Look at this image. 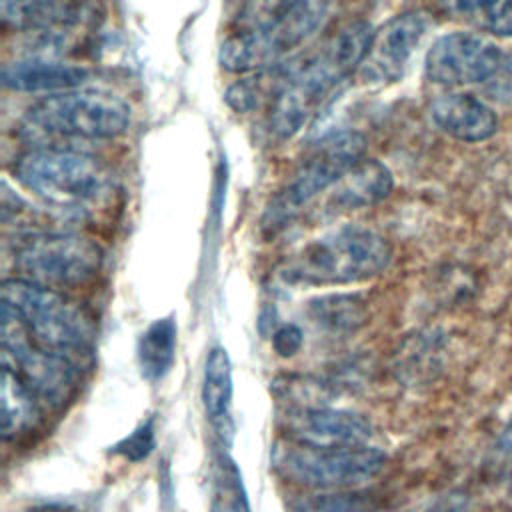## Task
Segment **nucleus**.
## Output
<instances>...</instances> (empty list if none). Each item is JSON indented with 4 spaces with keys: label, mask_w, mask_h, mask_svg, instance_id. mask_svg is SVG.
<instances>
[{
    "label": "nucleus",
    "mask_w": 512,
    "mask_h": 512,
    "mask_svg": "<svg viewBox=\"0 0 512 512\" xmlns=\"http://www.w3.org/2000/svg\"><path fill=\"white\" fill-rule=\"evenodd\" d=\"M154 448V426H152V420L140 424L130 436L122 438L114 448L112 452L130 460V462H138L142 458H146Z\"/></svg>",
    "instance_id": "nucleus-24"
},
{
    "label": "nucleus",
    "mask_w": 512,
    "mask_h": 512,
    "mask_svg": "<svg viewBox=\"0 0 512 512\" xmlns=\"http://www.w3.org/2000/svg\"><path fill=\"white\" fill-rule=\"evenodd\" d=\"M232 364L224 348L216 346L210 350L204 366L202 400L208 418L214 426L222 428L230 418L232 406Z\"/></svg>",
    "instance_id": "nucleus-20"
},
{
    "label": "nucleus",
    "mask_w": 512,
    "mask_h": 512,
    "mask_svg": "<svg viewBox=\"0 0 512 512\" xmlns=\"http://www.w3.org/2000/svg\"><path fill=\"white\" fill-rule=\"evenodd\" d=\"M444 10L496 36H512V0H442Z\"/></svg>",
    "instance_id": "nucleus-21"
},
{
    "label": "nucleus",
    "mask_w": 512,
    "mask_h": 512,
    "mask_svg": "<svg viewBox=\"0 0 512 512\" xmlns=\"http://www.w3.org/2000/svg\"><path fill=\"white\" fill-rule=\"evenodd\" d=\"M272 344L280 356H292L302 344V332L294 324H284L274 332Z\"/></svg>",
    "instance_id": "nucleus-25"
},
{
    "label": "nucleus",
    "mask_w": 512,
    "mask_h": 512,
    "mask_svg": "<svg viewBox=\"0 0 512 512\" xmlns=\"http://www.w3.org/2000/svg\"><path fill=\"white\" fill-rule=\"evenodd\" d=\"M328 0H298L278 20L232 32L220 48V64L230 72H260L310 38L328 16Z\"/></svg>",
    "instance_id": "nucleus-7"
},
{
    "label": "nucleus",
    "mask_w": 512,
    "mask_h": 512,
    "mask_svg": "<svg viewBox=\"0 0 512 512\" xmlns=\"http://www.w3.org/2000/svg\"><path fill=\"white\" fill-rule=\"evenodd\" d=\"M372 34L374 30L368 22H350L310 60L290 70L270 104L268 126L276 138H292L320 112L332 92L360 68Z\"/></svg>",
    "instance_id": "nucleus-1"
},
{
    "label": "nucleus",
    "mask_w": 512,
    "mask_h": 512,
    "mask_svg": "<svg viewBox=\"0 0 512 512\" xmlns=\"http://www.w3.org/2000/svg\"><path fill=\"white\" fill-rule=\"evenodd\" d=\"M2 304L18 316L36 346L70 360L80 370L92 364L94 326L84 310L58 290L16 276L2 282Z\"/></svg>",
    "instance_id": "nucleus-3"
},
{
    "label": "nucleus",
    "mask_w": 512,
    "mask_h": 512,
    "mask_svg": "<svg viewBox=\"0 0 512 512\" xmlns=\"http://www.w3.org/2000/svg\"><path fill=\"white\" fill-rule=\"evenodd\" d=\"M506 56L488 38L474 32L440 36L426 52V76L442 86H464L492 80Z\"/></svg>",
    "instance_id": "nucleus-11"
},
{
    "label": "nucleus",
    "mask_w": 512,
    "mask_h": 512,
    "mask_svg": "<svg viewBox=\"0 0 512 512\" xmlns=\"http://www.w3.org/2000/svg\"><path fill=\"white\" fill-rule=\"evenodd\" d=\"M392 186V172L386 164L372 158H362L332 186L334 192L330 196V204L342 210L364 208L386 198Z\"/></svg>",
    "instance_id": "nucleus-17"
},
{
    "label": "nucleus",
    "mask_w": 512,
    "mask_h": 512,
    "mask_svg": "<svg viewBox=\"0 0 512 512\" xmlns=\"http://www.w3.org/2000/svg\"><path fill=\"white\" fill-rule=\"evenodd\" d=\"M18 278L46 288H74L90 282L102 266V250L76 232H42L30 236L16 252Z\"/></svg>",
    "instance_id": "nucleus-8"
},
{
    "label": "nucleus",
    "mask_w": 512,
    "mask_h": 512,
    "mask_svg": "<svg viewBox=\"0 0 512 512\" xmlns=\"http://www.w3.org/2000/svg\"><path fill=\"white\" fill-rule=\"evenodd\" d=\"M12 172L26 190L62 210L88 208L112 190V174L98 158L62 146L24 152Z\"/></svg>",
    "instance_id": "nucleus-5"
},
{
    "label": "nucleus",
    "mask_w": 512,
    "mask_h": 512,
    "mask_svg": "<svg viewBox=\"0 0 512 512\" xmlns=\"http://www.w3.org/2000/svg\"><path fill=\"white\" fill-rule=\"evenodd\" d=\"M292 430L300 442L320 446L366 444L372 426L366 418L348 410L308 408L292 418Z\"/></svg>",
    "instance_id": "nucleus-15"
},
{
    "label": "nucleus",
    "mask_w": 512,
    "mask_h": 512,
    "mask_svg": "<svg viewBox=\"0 0 512 512\" xmlns=\"http://www.w3.org/2000/svg\"><path fill=\"white\" fill-rule=\"evenodd\" d=\"M430 118L444 134L462 142H482L498 128L494 110L468 92H450L430 104Z\"/></svg>",
    "instance_id": "nucleus-13"
},
{
    "label": "nucleus",
    "mask_w": 512,
    "mask_h": 512,
    "mask_svg": "<svg viewBox=\"0 0 512 512\" xmlns=\"http://www.w3.org/2000/svg\"><path fill=\"white\" fill-rule=\"evenodd\" d=\"M392 250L378 232L346 224L308 242L288 262L284 276L310 286H340L370 280L390 264Z\"/></svg>",
    "instance_id": "nucleus-4"
},
{
    "label": "nucleus",
    "mask_w": 512,
    "mask_h": 512,
    "mask_svg": "<svg viewBox=\"0 0 512 512\" xmlns=\"http://www.w3.org/2000/svg\"><path fill=\"white\" fill-rule=\"evenodd\" d=\"M88 0H0L6 28L16 32H56L82 22Z\"/></svg>",
    "instance_id": "nucleus-16"
},
{
    "label": "nucleus",
    "mask_w": 512,
    "mask_h": 512,
    "mask_svg": "<svg viewBox=\"0 0 512 512\" xmlns=\"http://www.w3.org/2000/svg\"><path fill=\"white\" fill-rule=\"evenodd\" d=\"M2 434L6 442L28 436L42 420V402L34 390L8 366L2 364Z\"/></svg>",
    "instance_id": "nucleus-18"
},
{
    "label": "nucleus",
    "mask_w": 512,
    "mask_h": 512,
    "mask_svg": "<svg viewBox=\"0 0 512 512\" xmlns=\"http://www.w3.org/2000/svg\"><path fill=\"white\" fill-rule=\"evenodd\" d=\"M2 364L12 368L44 406L62 408L76 392L82 370L70 360L36 346L18 316L2 304Z\"/></svg>",
    "instance_id": "nucleus-10"
},
{
    "label": "nucleus",
    "mask_w": 512,
    "mask_h": 512,
    "mask_svg": "<svg viewBox=\"0 0 512 512\" xmlns=\"http://www.w3.org/2000/svg\"><path fill=\"white\" fill-rule=\"evenodd\" d=\"M364 150L366 140L354 130H338L322 136L266 206L262 218L264 230L270 234L282 230L316 196L330 190L354 168L364 158Z\"/></svg>",
    "instance_id": "nucleus-6"
},
{
    "label": "nucleus",
    "mask_w": 512,
    "mask_h": 512,
    "mask_svg": "<svg viewBox=\"0 0 512 512\" xmlns=\"http://www.w3.org/2000/svg\"><path fill=\"white\" fill-rule=\"evenodd\" d=\"M312 310L314 318L332 330H350L364 318L362 302L356 296H328L318 300Z\"/></svg>",
    "instance_id": "nucleus-22"
},
{
    "label": "nucleus",
    "mask_w": 512,
    "mask_h": 512,
    "mask_svg": "<svg viewBox=\"0 0 512 512\" xmlns=\"http://www.w3.org/2000/svg\"><path fill=\"white\" fill-rule=\"evenodd\" d=\"M176 356V324L172 318L154 320L138 340V364L148 382L162 380Z\"/></svg>",
    "instance_id": "nucleus-19"
},
{
    "label": "nucleus",
    "mask_w": 512,
    "mask_h": 512,
    "mask_svg": "<svg viewBox=\"0 0 512 512\" xmlns=\"http://www.w3.org/2000/svg\"><path fill=\"white\" fill-rule=\"evenodd\" d=\"M128 126L130 106L124 98L80 86L32 104L20 122V134L34 148H42L64 140H110L124 134Z\"/></svg>",
    "instance_id": "nucleus-2"
},
{
    "label": "nucleus",
    "mask_w": 512,
    "mask_h": 512,
    "mask_svg": "<svg viewBox=\"0 0 512 512\" xmlns=\"http://www.w3.org/2000/svg\"><path fill=\"white\" fill-rule=\"evenodd\" d=\"M276 468L292 482L310 488H348L372 480L386 462L382 450L354 446L294 444L278 450Z\"/></svg>",
    "instance_id": "nucleus-9"
},
{
    "label": "nucleus",
    "mask_w": 512,
    "mask_h": 512,
    "mask_svg": "<svg viewBox=\"0 0 512 512\" xmlns=\"http://www.w3.org/2000/svg\"><path fill=\"white\" fill-rule=\"evenodd\" d=\"M358 504L352 498L344 496H330V498H320L310 502L304 512H358Z\"/></svg>",
    "instance_id": "nucleus-26"
},
{
    "label": "nucleus",
    "mask_w": 512,
    "mask_h": 512,
    "mask_svg": "<svg viewBox=\"0 0 512 512\" xmlns=\"http://www.w3.org/2000/svg\"><path fill=\"white\" fill-rule=\"evenodd\" d=\"M88 78V70L80 64L48 58L26 56L4 64L2 86L16 92H62L80 88Z\"/></svg>",
    "instance_id": "nucleus-14"
},
{
    "label": "nucleus",
    "mask_w": 512,
    "mask_h": 512,
    "mask_svg": "<svg viewBox=\"0 0 512 512\" xmlns=\"http://www.w3.org/2000/svg\"><path fill=\"white\" fill-rule=\"evenodd\" d=\"M296 4L298 0H246L238 14V30L266 26L284 16Z\"/></svg>",
    "instance_id": "nucleus-23"
},
{
    "label": "nucleus",
    "mask_w": 512,
    "mask_h": 512,
    "mask_svg": "<svg viewBox=\"0 0 512 512\" xmlns=\"http://www.w3.org/2000/svg\"><path fill=\"white\" fill-rule=\"evenodd\" d=\"M430 28V16L420 10L402 12L374 30L358 74L366 82H396L412 58L416 46Z\"/></svg>",
    "instance_id": "nucleus-12"
}]
</instances>
